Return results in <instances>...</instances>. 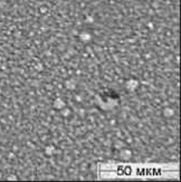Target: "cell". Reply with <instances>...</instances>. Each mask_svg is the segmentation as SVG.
<instances>
[{"label": "cell", "mask_w": 181, "mask_h": 182, "mask_svg": "<svg viewBox=\"0 0 181 182\" xmlns=\"http://www.w3.org/2000/svg\"><path fill=\"white\" fill-rule=\"evenodd\" d=\"M164 115H165V116H170V117H171V116H173V115H174V111H173L172 108L167 107V108L164 110Z\"/></svg>", "instance_id": "obj_3"}, {"label": "cell", "mask_w": 181, "mask_h": 182, "mask_svg": "<svg viewBox=\"0 0 181 182\" xmlns=\"http://www.w3.org/2000/svg\"><path fill=\"white\" fill-rule=\"evenodd\" d=\"M78 38H79V40H81L82 43L87 44V43H90L91 40L93 39V36H92V34H91L90 32H87V30H83V32H79Z\"/></svg>", "instance_id": "obj_1"}, {"label": "cell", "mask_w": 181, "mask_h": 182, "mask_svg": "<svg viewBox=\"0 0 181 182\" xmlns=\"http://www.w3.org/2000/svg\"><path fill=\"white\" fill-rule=\"evenodd\" d=\"M125 87L129 89V91H133V89H137L139 87V82L137 79H129L125 83Z\"/></svg>", "instance_id": "obj_2"}, {"label": "cell", "mask_w": 181, "mask_h": 182, "mask_svg": "<svg viewBox=\"0 0 181 182\" xmlns=\"http://www.w3.org/2000/svg\"><path fill=\"white\" fill-rule=\"evenodd\" d=\"M85 21H86L87 24H93V23L95 21V19H94V17L93 16H87L86 19H85Z\"/></svg>", "instance_id": "obj_4"}]
</instances>
